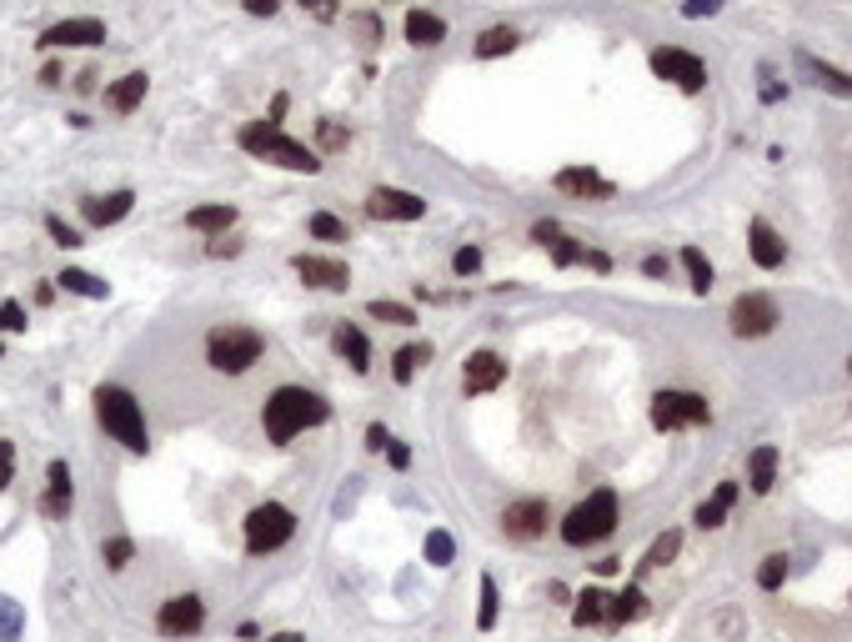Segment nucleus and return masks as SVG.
I'll return each instance as SVG.
<instances>
[{
	"label": "nucleus",
	"instance_id": "1",
	"mask_svg": "<svg viewBox=\"0 0 852 642\" xmlns=\"http://www.w3.org/2000/svg\"><path fill=\"white\" fill-rule=\"evenodd\" d=\"M331 417V407L316 397V392H306V387H276L271 397H266V412H261V422H266V437L276 442V447H286L296 432H306V427H321Z\"/></svg>",
	"mask_w": 852,
	"mask_h": 642
},
{
	"label": "nucleus",
	"instance_id": "12",
	"mask_svg": "<svg viewBox=\"0 0 852 642\" xmlns=\"http://www.w3.org/2000/svg\"><path fill=\"white\" fill-rule=\"evenodd\" d=\"M291 271L306 281V286H316V291H346L351 286V271H346V261H336V256H291Z\"/></svg>",
	"mask_w": 852,
	"mask_h": 642
},
{
	"label": "nucleus",
	"instance_id": "22",
	"mask_svg": "<svg viewBox=\"0 0 852 642\" xmlns=\"http://www.w3.org/2000/svg\"><path fill=\"white\" fill-rule=\"evenodd\" d=\"M406 41L411 46H442L447 41V21L442 16H432V11H406Z\"/></svg>",
	"mask_w": 852,
	"mask_h": 642
},
{
	"label": "nucleus",
	"instance_id": "18",
	"mask_svg": "<svg viewBox=\"0 0 852 642\" xmlns=\"http://www.w3.org/2000/svg\"><path fill=\"white\" fill-rule=\"evenodd\" d=\"M331 347L351 362V372L361 377V372H371V347H366V337H361V327H351V321H341V327L331 332Z\"/></svg>",
	"mask_w": 852,
	"mask_h": 642
},
{
	"label": "nucleus",
	"instance_id": "42",
	"mask_svg": "<svg viewBox=\"0 0 852 642\" xmlns=\"http://www.w3.org/2000/svg\"><path fill=\"white\" fill-rule=\"evenodd\" d=\"M477 266H482V251H477V246H462V251L452 256V271H457V276H477Z\"/></svg>",
	"mask_w": 852,
	"mask_h": 642
},
{
	"label": "nucleus",
	"instance_id": "26",
	"mask_svg": "<svg viewBox=\"0 0 852 642\" xmlns=\"http://www.w3.org/2000/svg\"><path fill=\"white\" fill-rule=\"evenodd\" d=\"M732 502H737V482H717V492L697 507V527H722L727 522V512H732Z\"/></svg>",
	"mask_w": 852,
	"mask_h": 642
},
{
	"label": "nucleus",
	"instance_id": "45",
	"mask_svg": "<svg viewBox=\"0 0 852 642\" xmlns=\"http://www.w3.org/2000/svg\"><path fill=\"white\" fill-rule=\"evenodd\" d=\"M0 327H6V332H26V306L6 301V306H0Z\"/></svg>",
	"mask_w": 852,
	"mask_h": 642
},
{
	"label": "nucleus",
	"instance_id": "49",
	"mask_svg": "<svg viewBox=\"0 0 852 642\" xmlns=\"http://www.w3.org/2000/svg\"><path fill=\"white\" fill-rule=\"evenodd\" d=\"M301 11H311V16H321V21H331L336 16V0H296Z\"/></svg>",
	"mask_w": 852,
	"mask_h": 642
},
{
	"label": "nucleus",
	"instance_id": "51",
	"mask_svg": "<svg viewBox=\"0 0 852 642\" xmlns=\"http://www.w3.org/2000/svg\"><path fill=\"white\" fill-rule=\"evenodd\" d=\"M206 251H211V256H236V251H241V241H226V236H216Z\"/></svg>",
	"mask_w": 852,
	"mask_h": 642
},
{
	"label": "nucleus",
	"instance_id": "54",
	"mask_svg": "<svg viewBox=\"0 0 852 642\" xmlns=\"http://www.w3.org/2000/svg\"><path fill=\"white\" fill-rule=\"evenodd\" d=\"M642 271H647V276H667V256H647Z\"/></svg>",
	"mask_w": 852,
	"mask_h": 642
},
{
	"label": "nucleus",
	"instance_id": "53",
	"mask_svg": "<svg viewBox=\"0 0 852 642\" xmlns=\"http://www.w3.org/2000/svg\"><path fill=\"white\" fill-rule=\"evenodd\" d=\"M251 16H276V0H246Z\"/></svg>",
	"mask_w": 852,
	"mask_h": 642
},
{
	"label": "nucleus",
	"instance_id": "16",
	"mask_svg": "<svg viewBox=\"0 0 852 642\" xmlns=\"http://www.w3.org/2000/svg\"><path fill=\"white\" fill-rule=\"evenodd\" d=\"M797 71H802L817 91H827V96H852V71H837V66L817 61L812 51H797Z\"/></svg>",
	"mask_w": 852,
	"mask_h": 642
},
{
	"label": "nucleus",
	"instance_id": "5",
	"mask_svg": "<svg viewBox=\"0 0 852 642\" xmlns=\"http://www.w3.org/2000/svg\"><path fill=\"white\" fill-rule=\"evenodd\" d=\"M261 352H266V342H261V332H251V327H216V332L206 337V362H211L216 372H226V377L251 372V367L261 362Z\"/></svg>",
	"mask_w": 852,
	"mask_h": 642
},
{
	"label": "nucleus",
	"instance_id": "44",
	"mask_svg": "<svg viewBox=\"0 0 852 642\" xmlns=\"http://www.w3.org/2000/svg\"><path fill=\"white\" fill-rule=\"evenodd\" d=\"M131 552H136V547H131L126 537H111V542H106V567H126Z\"/></svg>",
	"mask_w": 852,
	"mask_h": 642
},
{
	"label": "nucleus",
	"instance_id": "13",
	"mask_svg": "<svg viewBox=\"0 0 852 642\" xmlns=\"http://www.w3.org/2000/svg\"><path fill=\"white\" fill-rule=\"evenodd\" d=\"M547 502L542 497H522V502H512L507 512H502V532L512 537V542H537L542 532H547Z\"/></svg>",
	"mask_w": 852,
	"mask_h": 642
},
{
	"label": "nucleus",
	"instance_id": "25",
	"mask_svg": "<svg viewBox=\"0 0 852 642\" xmlns=\"http://www.w3.org/2000/svg\"><path fill=\"white\" fill-rule=\"evenodd\" d=\"M772 482H777V447H757V452L747 457V487H752L757 497H767Z\"/></svg>",
	"mask_w": 852,
	"mask_h": 642
},
{
	"label": "nucleus",
	"instance_id": "27",
	"mask_svg": "<svg viewBox=\"0 0 852 642\" xmlns=\"http://www.w3.org/2000/svg\"><path fill=\"white\" fill-rule=\"evenodd\" d=\"M426 362H432V342H411V347H401V352L391 357V377H396V382H411L416 367H426Z\"/></svg>",
	"mask_w": 852,
	"mask_h": 642
},
{
	"label": "nucleus",
	"instance_id": "9",
	"mask_svg": "<svg viewBox=\"0 0 852 642\" xmlns=\"http://www.w3.org/2000/svg\"><path fill=\"white\" fill-rule=\"evenodd\" d=\"M652 71H657L662 81H672L677 91H687V96H697V91L707 86V66H702V56H692V51H677V46H662V51H652Z\"/></svg>",
	"mask_w": 852,
	"mask_h": 642
},
{
	"label": "nucleus",
	"instance_id": "35",
	"mask_svg": "<svg viewBox=\"0 0 852 642\" xmlns=\"http://www.w3.org/2000/svg\"><path fill=\"white\" fill-rule=\"evenodd\" d=\"M311 236H316V241H351L346 221L331 216V211H316V216H311Z\"/></svg>",
	"mask_w": 852,
	"mask_h": 642
},
{
	"label": "nucleus",
	"instance_id": "55",
	"mask_svg": "<svg viewBox=\"0 0 852 642\" xmlns=\"http://www.w3.org/2000/svg\"><path fill=\"white\" fill-rule=\"evenodd\" d=\"M41 81H46V86H61V66L46 61V66H41Z\"/></svg>",
	"mask_w": 852,
	"mask_h": 642
},
{
	"label": "nucleus",
	"instance_id": "29",
	"mask_svg": "<svg viewBox=\"0 0 852 642\" xmlns=\"http://www.w3.org/2000/svg\"><path fill=\"white\" fill-rule=\"evenodd\" d=\"M607 592H597V587H587L582 597H577V607H572V622L577 627H592V622H607Z\"/></svg>",
	"mask_w": 852,
	"mask_h": 642
},
{
	"label": "nucleus",
	"instance_id": "43",
	"mask_svg": "<svg viewBox=\"0 0 852 642\" xmlns=\"http://www.w3.org/2000/svg\"><path fill=\"white\" fill-rule=\"evenodd\" d=\"M11 477H16V447H11L6 437H0V492L11 487Z\"/></svg>",
	"mask_w": 852,
	"mask_h": 642
},
{
	"label": "nucleus",
	"instance_id": "24",
	"mask_svg": "<svg viewBox=\"0 0 852 642\" xmlns=\"http://www.w3.org/2000/svg\"><path fill=\"white\" fill-rule=\"evenodd\" d=\"M141 101H146V76H141V71L121 76V81H116V86L106 91V106H111L116 116H131V111H136Z\"/></svg>",
	"mask_w": 852,
	"mask_h": 642
},
{
	"label": "nucleus",
	"instance_id": "28",
	"mask_svg": "<svg viewBox=\"0 0 852 642\" xmlns=\"http://www.w3.org/2000/svg\"><path fill=\"white\" fill-rule=\"evenodd\" d=\"M647 612V597H642V587H622L612 602H607V622H637Z\"/></svg>",
	"mask_w": 852,
	"mask_h": 642
},
{
	"label": "nucleus",
	"instance_id": "30",
	"mask_svg": "<svg viewBox=\"0 0 852 642\" xmlns=\"http://www.w3.org/2000/svg\"><path fill=\"white\" fill-rule=\"evenodd\" d=\"M507 51H517V31H512V26H492V31L477 36V56H482V61L507 56Z\"/></svg>",
	"mask_w": 852,
	"mask_h": 642
},
{
	"label": "nucleus",
	"instance_id": "23",
	"mask_svg": "<svg viewBox=\"0 0 852 642\" xmlns=\"http://www.w3.org/2000/svg\"><path fill=\"white\" fill-rule=\"evenodd\" d=\"M186 226H191V231H206V236H226V231L236 226V206H226V201L196 206V211H186Z\"/></svg>",
	"mask_w": 852,
	"mask_h": 642
},
{
	"label": "nucleus",
	"instance_id": "52",
	"mask_svg": "<svg viewBox=\"0 0 852 642\" xmlns=\"http://www.w3.org/2000/svg\"><path fill=\"white\" fill-rule=\"evenodd\" d=\"M386 462H391V467H406V462H411V452H406L401 442H391V447H386Z\"/></svg>",
	"mask_w": 852,
	"mask_h": 642
},
{
	"label": "nucleus",
	"instance_id": "34",
	"mask_svg": "<svg viewBox=\"0 0 852 642\" xmlns=\"http://www.w3.org/2000/svg\"><path fill=\"white\" fill-rule=\"evenodd\" d=\"M366 311H371L376 321H391V327H411V321H416V311H411V306H401V301H386V296H376Z\"/></svg>",
	"mask_w": 852,
	"mask_h": 642
},
{
	"label": "nucleus",
	"instance_id": "14",
	"mask_svg": "<svg viewBox=\"0 0 852 642\" xmlns=\"http://www.w3.org/2000/svg\"><path fill=\"white\" fill-rule=\"evenodd\" d=\"M106 41V21L96 16H76V21H61L51 31H41V46L46 51H61V46H101Z\"/></svg>",
	"mask_w": 852,
	"mask_h": 642
},
{
	"label": "nucleus",
	"instance_id": "10",
	"mask_svg": "<svg viewBox=\"0 0 852 642\" xmlns=\"http://www.w3.org/2000/svg\"><path fill=\"white\" fill-rule=\"evenodd\" d=\"M201 622H206V602H201L196 592L166 597L161 612H156V627H161L166 637H191V632H201Z\"/></svg>",
	"mask_w": 852,
	"mask_h": 642
},
{
	"label": "nucleus",
	"instance_id": "7",
	"mask_svg": "<svg viewBox=\"0 0 852 642\" xmlns=\"http://www.w3.org/2000/svg\"><path fill=\"white\" fill-rule=\"evenodd\" d=\"M702 422H712L707 397H697V392H657V397H652V427H657V432L702 427Z\"/></svg>",
	"mask_w": 852,
	"mask_h": 642
},
{
	"label": "nucleus",
	"instance_id": "48",
	"mask_svg": "<svg viewBox=\"0 0 852 642\" xmlns=\"http://www.w3.org/2000/svg\"><path fill=\"white\" fill-rule=\"evenodd\" d=\"M386 447H391V432H386L381 422H371V427H366V452H386Z\"/></svg>",
	"mask_w": 852,
	"mask_h": 642
},
{
	"label": "nucleus",
	"instance_id": "33",
	"mask_svg": "<svg viewBox=\"0 0 852 642\" xmlns=\"http://www.w3.org/2000/svg\"><path fill=\"white\" fill-rule=\"evenodd\" d=\"M682 552V532H662L652 547H647V557H642V567H667L672 557Z\"/></svg>",
	"mask_w": 852,
	"mask_h": 642
},
{
	"label": "nucleus",
	"instance_id": "50",
	"mask_svg": "<svg viewBox=\"0 0 852 642\" xmlns=\"http://www.w3.org/2000/svg\"><path fill=\"white\" fill-rule=\"evenodd\" d=\"M351 31H356L361 41H376V16H351Z\"/></svg>",
	"mask_w": 852,
	"mask_h": 642
},
{
	"label": "nucleus",
	"instance_id": "8",
	"mask_svg": "<svg viewBox=\"0 0 852 642\" xmlns=\"http://www.w3.org/2000/svg\"><path fill=\"white\" fill-rule=\"evenodd\" d=\"M777 321H782V316H777V301L762 296V291H742V296L732 301V311H727L732 337H767Z\"/></svg>",
	"mask_w": 852,
	"mask_h": 642
},
{
	"label": "nucleus",
	"instance_id": "41",
	"mask_svg": "<svg viewBox=\"0 0 852 642\" xmlns=\"http://www.w3.org/2000/svg\"><path fill=\"white\" fill-rule=\"evenodd\" d=\"M46 231H51V241H56V246H66V251H71V246H81V231H76V226H66L61 216H46Z\"/></svg>",
	"mask_w": 852,
	"mask_h": 642
},
{
	"label": "nucleus",
	"instance_id": "57",
	"mask_svg": "<svg viewBox=\"0 0 852 642\" xmlns=\"http://www.w3.org/2000/svg\"><path fill=\"white\" fill-rule=\"evenodd\" d=\"M266 642H306L301 632H276V637H266Z\"/></svg>",
	"mask_w": 852,
	"mask_h": 642
},
{
	"label": "nucleus",
	"instance_id": "11",
	"mask_svg": "<svg viewBox=\"0 0 852 642\" xmlns=\"http://www.w3.org/2000/svg\"><path fill=\"white\" fill-rule=\"evenodd\" d=\"M366 216H376V221H421L426 201L411 196V191H396V186H376L366 196Z\"/></svg>",
	"mask_w": 852,
	"mask_h": 642
},
{
	"label": "nucleus",
	"instance_id": "37",
	"mask_svg": "<svg viewBox=\"0 0 852 642\" xmlns=\"http://www.w3.org/2000/svg\"><path fill=\"white\" fill-rule=\"evenodd\" d=\"M782 577H787V552H772V557H762V567H757V587L777 592V587H782Z\"/></svg>",
	"mask_w": 852,
	"mask_h": 642
},
{
	"label": "nucleus",
	"instance_id": "4",
	"mask_svg": "<svg viewBox=\"0 0 852 642\" xmlns=\"http://www.w3.org/2000/svg\"><path fill=\"white\" fill-rule=\"evenodd\" d=\"M617 532V492L612 487H597L587 502H577L562 522V542L567 547H592V542H607Z\"/></svg>",
	"mask_w": 852,
	"mask_h": 642
},
{
	"label": "nucleus",
	"instance_id": "38",
	"mask_svg": "<svg viewBox=\"0 0 852 642\" xmlns=\"http://www.w3.org/2000/svg\"><path fill=\"white\" fill-rule=\"evenodd\" d=\"M21 627H26L21 607L11 597H0V642H21Z\"/></svg>",
	"mask_w": 852,
	"mask_h": 642
},
{
	"label": "nucleus",
	"instance_id": "20",
	"mask_svg": "<svg viewBox=\"0 0 852 642\" xmlns=\"http://www.w3.org/2000/svg\"><path fill=\"white\" fill-rule=\"evenodd\" d=\"M131 206H136V196H131V191H111V196H91L81 211H86V221H91V226H116L121 216H131Z\"/></svg>",
	"mask_w": 852,
	"mask_h": 642
},
{
	"label": "nucleus",
	"instance_id": "3",
	"mask_svg": "<svg viewBox=\"0 0 852 642\" xmlns=\"http://www.w3.org/2000/svg\"><path fill=\"white\" fill-rule=\"evenodd\" d=\"M96 417H101V427H106L126 452H146V447H151L141 402H136L126 387H101V392H96Z\"/></svg>",
	"mask_w": 852,
	"mask_h": 642
},
{
	"label": "nucleus",
	"instance_id": "39",
	"mask_svg": "<svg viewBox=\"0 0 852 642\" xmlns=\"http://www.w3.org/2000/svg\"><path fill=\"white\" fill-rule=\"evenodd\" d=\"M477 627H482V632L497 627V582H492V577H482V612H477Z\"/></svg>",
	"mask_w": 852,
	"mask_h": 642
},
{
	"label": "nucleus",
	"instance_id": "32",
	"mask_svg": "<svg viewBox=\"0 0 852 642\" xmlns=\"http://www.w3.org/2000/svg\"><path fill=\"white\" fill-rule=\"evenodd\" d=\"M56 281H61V286H66V291H76V296H96V301H101V296H106V291H111V286H106V281H96V276H91V271H76V266H66V271H61V276H56Z\"/></svg>",
	"mask_w": 852,
	"mask_h": 642
},
{
	"label": "nucleus",
	"instance_id": "46",
	"mask_svg": "<svg viewBox=\"0 0 852 642\" xmlns=\"http://www.w3.org/2000/svg\"><path fill=\"white\" fill-rule=\"evenodd\" d=\"M346 141H351V136H346L336 121H321V146H326V151H341Z\"/></svg>",
	"mask_w": 852,
	"mask_h": 642
},
{
	"label": "nucleus",
	"instance_id": "2",
	"mask_svg": "<svg viewBox=\"0 0 852 642\" xmlns=\"http://www.w3.org/2000/svg\"><path fill=\"white\" fill-rule=\"evenodd\" d=\"M241 151H251V156H261V161H271V166H286V171H306V176L321 171V156H316L311 146L291 141L276 121H251V126H241Z\"/></svg>",
	"mask_w": 852,
	"mask_h": 642
},
{
	"label": "nucleus",
	"instance_id": "47",
	"mask_svg": "<svg viewBox=\"0 0 852 642\" xmlns=\"http://www.w3.org/2000/svg\"><path fill=\"white\" fill-rule=\"evenodd\" d=\"M722 11V0H687V6H682V16L687 21H697V16H717Z\"/></svg>",
	"mask_w": 852,
	"mask_h": 642
},
{
	"label": "nucleus",
	"instance_id": "56",
	"mask_svg": "<svg viewBox=\"0 0 852 642\" xmlns=\"http://www.w3.org/2000/svg\"><path fill=\"white\" fill-rule=\"evenodd\" d=\"M582 261H587V266H592V271H607V266H612V261H607V256H602V251H582Z\"/></svg>",
	"mask_w": 852,
	"mask_h": 642
},
{
	"label": "nucleus",
	"instance_id": "17",
	"mask_svg": "<svg viewBox=\"0 0 852 642\" xmlns=\"http://www.w3.org/2000/svg\"><path fill=\"white\" fill-rule=\"evenodd\" d=\"M747 246H752V261H757L762 271H777V266L787 261V241H782V236H777L762 216L747 226Z\"/></svg>",
	"mask_w": 852,
	"mask_h": 642
},
{
	"label": "nucleus",
	"instance_id": "15",
	"mask_svg": "<svg viewBox=\"0 0 852 642\" xmlns=\"http://www.w3.org/2000/svg\"><path fill=\"white\" fill-rule=\"evenodd\" d=\"M507 382V362L497 352H472L467 357V372H462V392L467 397H482V392H497Z\"/></svg>",
	"mask_w": 852,
	"mask_h": 642
},
{
	"label": "nucleus",
	"instance_id": "40",
	"mask_svg": "<svg viewBox=\"0 0 852 642\" xmlns=\"http://www.w3.org/2000/svg\"><path fill=\"white\" fill-rule=\"evenodd\" d=\"M547 246H552V261H557V266H577L582 251H587V246H577V241H567V236H552Z\"/></svg>",
	"mask_w": 852,
	"mask_h": 642
},
{
	"label": "nucleus",
	"instance_id": "31",
	"mask_svg": "<svg viewBox=\"0 0 852 642\" xmlns=\"http://www.w3.org/2000/svg\"><path fill=\"white\" fill-rule=\"evenodd\" d=\"M682 266H687V276H692V291L707 296V291H712V261L702 256V246H687V251H682Z\"/></svg>",
	"mask_w": 852,
	"mask_h": 642
},
{
	"label": "nucleus",
	"instance_id": "21",
	"mask_svg": "<svg viewBox=\"0 0 852 642\" xmlns=\"http://www.w3.org/2000/svg\"><path fill=\"white\" fill-rule=\"evenodd\" d=\"M46 497H41V512L46 517H66L71 512V472H66V462H51L46 467Z\"/></svg>",
	"mask_w": 852,
	"mask_h": 642
},
{
	"label": "nucleus",
	"instance_id": "6",
	"mask_svg": "<svg viewBox=\"0 0 852 642\" xmlns=\"http://www.w3.org/2000/svg\"><path fill=\"white\" fill-rule=\"evenodd\" d=\"M291 537H296V517H291V507H281V502H261V507H251V512H246V552H251V557L276 552V547H286Z\"/></svg>",
	"mask_w": 852,
	"mask_h": 642
},
{
	"label": "nucleus",
	"instance_id": "36",
	"mask_svg": "<svg viewBox=\"0 0 852 642\" xmlns=\"http://www.w3.org/2000/svg\"><path fill=\"white\" fill-rule=\"evenodd\" d=\"M452 532H442V527H432V532H426V562H432V567H447L452 562Z\"/></svg>",
	"mask_w": 852,
	"mask_h": 642
},
{
	"label": "nucleus",
	"instance_id": "19",
	"mask_svg": "<svg viewBox=\"0 0 852 642\" xmlns=\"http://www.w3.org/2000/svg\"><path fill=\"white\" fill-rule=\"evenodd\" d=\"M557 191L607 201V196H612V181H602V176H597V171H587V166H567V171H557Z\"/></svg>",
	"mask_w": 852,
	"mask_h": 642
}]
</instances>
